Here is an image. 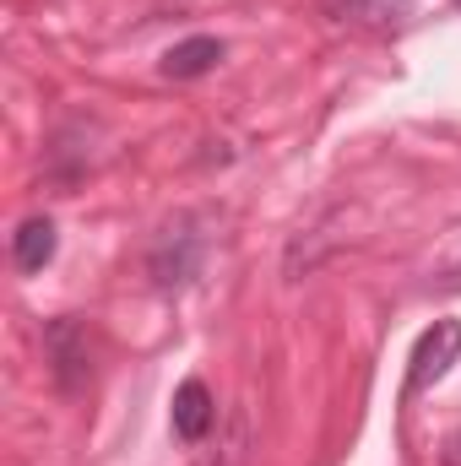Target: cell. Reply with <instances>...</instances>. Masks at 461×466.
I'll return each mask as SVG.
<instances>
[{
    "instance_id": "52a82bcc",
    "label": "cell",
    "mask_w": 461,
    "mask_h": 466,
    "mask_svg": "<svg viewBox=\"0 0 461 466\" xmlns=\"http://www.w3.org/2000/svg\"><path fill=\"white\" fill-rule=\"evenodd\" d=\"M456 5H461V0H456Z\"/></svg>"
},
{
    "instance_id": "8992f818",
    "label": "cell",
    "mask_w": 461,
    "mask_h": 466,
    "mask_svg": "<svg viewBox=\"0 0 461 466\" xmlns=\"http://www.w3.org/2000/svg\"><path fill=\"white\" fill-rule=\"evenodd\" d=\"M55 249H60V233L49 218H27L22 228H16V266L22 271H44L49 260H55Z\"/></svg>"
},
{
    "instance_id": "5b68a950",
    "label": "cell",
    "mask_w": 461,
    "mask_h": 466,
    "mask_svg": "<svg viewBox=\"0 0 461 466\" xmlns=\"http://www.w3.org/2000/svg\"><path fill=\"white\" fill-rule=\"evenodd\" d=\"M218 60H223V38L196 33V38H185V44H174V49L163 55V76H174V82H196V76H207Z\"/></svg>"
},
{
    "instance_id": "3957f363",
    "label": "cell",
    "mask_w": 461,
    "mask_h": 466,
    "mask_svg": "<svg viewBox=\"0 0 461 466\" xmlns=\"http://www.w3.org/2000/svg\"><path fill=\"white\" fill-rule=\"evenodd\" d=\"M326 16L353 22V27L391 33V27H407V16H413V0H326Z\"/></svg>"
},
{
    "instance_id": "6da1fadb",
    "label": "cell",
    "mask_w": 461,
    "mask_h": 466,
    "mask_svg": "<svg viewBox=\"0 0 461 466\" xmlns=\"http://www.w3.org/2000/svg\"><path fill=\"white\" fill-rule=\"evenodd\" d=\"M456 358H461V320H435V326L418 337V348H413V363H407V396H418V390H429L435 380H446Z\"/></svg>"
},
{
    "instance_id": "7a4b0ae2",
    "label": "cell",
    "mask_w": 461,
    "mask_h": 466,
    "mask_svg": "<svg viewBox=\"0 0 461 466\" xmlns=\"http://www.w3.org/2000/svg\"><path fill=\"white\" fill-rule=\"evenodd\" d=\"M44 342H49L55 374H60L66 390H77V385L93 374V352H87V326H82V320H55Z\"/></svg>"
},
{
    "instance_id": "277c9868",
    "label": "cell",
    "mask_w": 461,
    "mask_h": 466,
    "mask_svg": "<svg viewBox=\"0 0 461 466\" xmlns=\"http://www.w3.org/2000/svg\"><path fill=\"white\" fill-rule=\"evenodd\" d=\"M212 418H218V407H212V390H207L201 380H185V385L174 390V434H179L185 445H196V440H207Z\"/></svg>"
}]
</instances>
